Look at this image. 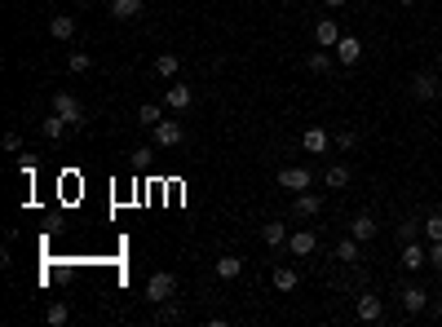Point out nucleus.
I'll use <instances>...</instances> for the list:
<instances>
[{
  "instance_id": "f257e3e1",
  "label": "nucleus",
  "mask_w": 442,
  "mask_h": 327,
  "mask_svg": "<svg viewBox=\"0 0 442 327\" xmlns=\"http://www.w3.org/2000/svg\"><path fill=\"white\" fill-rule=\"evenodd\" d=\"M173 292H177V279L168 270H155L151 279H146V301L159 305V301H173Z\"/></svg>"
},
{
  "instance_id": "f03ea898",
  "label": "nucleus",
  "mask_w": 442,
  "mask_h": 327,
  "mask_svg": "<svg viewBox=\"0 0 442 327\" xmlns=\"http://www.w3.org/2000/svg\"><path fill=\"white\" fill-rule=\"evenodd\" d=\"M54 111H58V116L67 120L71 128H75V124H85V106H80V97L67 93V89H58V93H54Z\"/></svg>"
},
{
  "instance_id": "7ed1b4c3",
  "label": "nucleus",
  "mask_w": 442,
  "mask_h": 327,
  "mask_svg": "<svg viewBox=\"0 0 442 327\" xmlns=\"http://www.w3.org/2000/svg\"><path fill=\"white\" fill-rule=\"evenodd\" d=\"M151 133H155V146H164V151H173V146H182V142H186L182 120H159Z\"/></svg>"
},
{
  "instance_id": "20e7f679",
  "label": "nucleus",
  "mask_w": 442,
  "mask_h": 327,
  "mask_svg": "<svg viewBox=\"0 0 442 327\" xmlns=\"http://www.w3.org/2000/svg\"><path fill=\"white\" fill-rule=\"evenodd\" d=\"M190 102H195L190 85H177V80H168V85H164V106H168V111H177V116H182V111H190Z\"/></svg>"
},
{
  "instance_id": "39448f33",
  "label": "nucleus",
  "mask_w": 442,
  "mask_h": 327,
  "mask_svg": "<svg viewBox=\"0 0 442 327\" xmlns=\"http://www.w3.org/2000/svg\"><path fill=\"white\" fill-rule=\"evenodd\" d=\"M309 168H301V164H288V168H279V186L283 190H292V195H301V190H309Z\"/></svg>"
},
{
  "instance_id": "423d86ee",
  "label": "nucleus",
  "mask_w": 442,
  "mask_h": 327,
  "mask_svg": "<svg viewBox=\"0 0 442 327\" xmlns=\"http://www.w3.org/2000/svg\"><path fill=\"white\" fill-rule=\"evenodd\" d=\"M398 297H403V309H407V314H420V309H429V297H434V292H424L420 283H407Z\"/></svg>"
},
{
  "instance_id": "0eeeda50",
  "label": "nucleus",
  "mask_w": 442,
  "mask_h": 327,
  "mask_svg": "<svg viewBox=\"0 0 442 327\" xmlns=\"http://www.w3.org/2000/svg\"><path fill=\"white\" fill-rule=\"evenodd\" d=\"M424 266H429V248H424V243L420 239H412V243H403V270H424Z\"/></svg>"
},
{
  "instance_id": "6e6552de",
  "label": "nucleus",
  "mask_w": 442,
  "mask_h": 327,
  "mask_svg": "<svg viewBox=\"0 0 442 327\" xmlns=\"http://www.w3.org/2000/svg\"><path fill=\"white\" fill-rule=\"evenodd\" d=\"M412 97H416V102H429V97H438V75H434V71H416V75H412Z\"/></svg>"
},
{
  "instance_id": "1a4fd4ad",
  "label": "nucleus",
  "mask_w": 442,
  "mask_h": 327,
  "mask_svg": "<svg viewBox=\"0 0 442 327\" xmlns=\"http://www.w3.org/2000/svg\"><path fill=\"white\" fill-rule=\"evenodd\" d=\"M358 58H363V40H358V36H340L336 40V62H340V67H354Z\"/></svg>"
},
{
  "instance_id": "9d476101",
  "label": "nucleus",
  "mask_w": 442,
  "mask_h": 327,
  "mask_svg": "<svg viewBox=\"0 0 442 327\" xmlns=\"http://www.w3.org/2000/svg\"><path fill=\"white\" fill-rule=\"evenodd\" d=\"M358 319L363 323H381L385 319V301L376 297V292H363V297H358Z\"/></svg>"
},
{
  "instance_id": "9b49d317",
  "label": "nucleus",
  "mask_w": 442,
  "mask_h": 327,
  "mask_svg": "<svg viewBox=\"0 0 442 327\" xmlns=\"http://www.w3.org/2000/svg\"><path fill=\"white\" fill-rule=\"evenodd\" d=\"M336 40H340L336 18H319V23H314V44H319V49H336Z\"/></svg>"
},
{
  "instance_id": "f8f14e48",
  "label": "nucleus",
  "mask_w": 442,
  "mask_h": 327,
  "mask_svg": "<svg viewBox=\"0 0 442 327\" xmlns=\"http://www.w3.org/2000/svg\"><path fill=\"white\" fill-rule=\"evenodd\" d=\"M314 248H319L314 230H292V235H288V252H292V257H309Z\"/></svg>"
},
{
  "instance_id": "ddd939ff",
  "label": "nucleus",
  "mask_w": 442,
  "mask_h": 327,
  "mask_svg": "<svg viewBox=\"0 0 442 327\" xmlns=\"http://www.w3.org/2000/svg\"><path fill=\"white\" fill-rule=\"evenodd\" d=\"M142 0H111V18H116V23H137L142 18Z\"/></svg>"
},
{
  "instance_id": "4468645a",
  "label": "nucleus",
  "mask_w": 442,
  "mask_h": 327,
  "mask_svg": "<svg viewBox=\"0 0 442 327\" xmlns=\"http://www.w3.org/2000/svg\"><path fill=\"white\" fill-rule=\"evenodd\" d=\"M301 146H305L309 155H323L327 146H332V137H327V128H319V124H314V128H305V133H301Z\"/></svg>"
},
{
  "instance_id": "2eb2a0df",
  "label": "nucleus",
  "mask_w": 442,
  "mask_h": 327,
  "mask_svg": "<svg viewBox=\"0 0 442 327\" xmlns=\"http://www.w3.org/2000/svg\"><path fill=\"white\" fill-rule=\"evenodd\" d=\"M292 212H297V217H319V212H323V199H319V195H309V190H301L297 199H292Z\"/></svg>"
},
{
  "instance_id": "dca6fc26",
  "label": "nucleus",
  "mask_w": 442,
  "mask_h": 327,
  "mask_svg": "<svg viewBox=\"0 0 442 327\" xmlns=\"http://www.w3.org/2000/svg\"><path fill=\"white\" fill-rule=\"evenodd\" d=\"M49 36L54 40H71L75 36V18L71 13H54V18H49Z\"/></svg>"
},
{
  "instance_id": "f3484780",
  "label": "nucleus",
  "mask_w": 442,
  "mask_h": 327,
  "mask_svg": "<svg viewBox=\"0 0 442 327\" xmlns=\"http://www.w3.org/2000/svg\"><path fill=\"white\" fill-rule=\"evenodd\" d=\"M363 257V239H354V235H345L336 243V261H345V266H354V261Z\"/></svg>"
},
{
  "instance_id": "a211bd4d",
  "label": "nucleus",
  "mask_w": 442,
  "mask_h": 327,
  "mask_svg": "<svg viewBox=\"0 0 442 327\" xmlns=\"http://www.w3.org/2000/svg\"><path fill=\"white\" fill-rule=\"evenodd\" d=\"M270 283H274V292H292L301 283V274L292 270V266H274V274H270Z\"/></svg>"
},
{
  "instance_id": "6ab92c4d",
  "label": "nucleus",
  "mask_w": 442,
  "mask_h": 327,
  "mask_svg": "<svg viewBox=\"0 0 442 327\" xmlns=\"http://www.w3.org/2000/svg\"><path fill=\"white\" fill-rule=\"evenodd\" d=\"M350 235H354V239H363V243L376 239V217H372V212H358V217L350 221Z\"/></svg>"
},
{
  "instance_id": "aec40b11",
  "label": "nucleus",
  "mask_w": 442,
  "mask_h": 327,
  "mask_svg": "<svg viewBox=\"0 0 442 327\" xmlns=\"http://www.w3.org/2000/svg\"><path fill=\"white\" fill-rule=\"evenodd\" d=\"M212 270H217V279H226V283H231V279H239V274H243V261L226 252V257H217V266H212Z\"/></svg>"
},
{
  "instance_id": "412c9836",
  "label": "nucleus",
  "mask_w": 442,
  "mask_h": 327,
  "mask_svg": "<svg viewBox=\"0 0 442 327\" xmlns=\"http://www.w3.org/2000/svg\"><path fill=\"white\" fill-rule=\"evenodd\" d=\"M177 71H182V58L177 54H159L155 58V75L159 80H177Z\"/></svg>"
},
{
  "instance_id": "4be33fe9",
  "label": "nucleus",
  "mask_w": 442,
  "mask_h": 327,
  "mask_svg": "<svg viewBox=\"0 0 442 327\" xmlns=\"http://www.w3.org/2000/svg\"><path fill=\"white\" fill-rule=\"evenodd\" d=\"M261 239H266V248H283V243H288V226L266 221V226H261Z\"/></svg>"
},
{
  "instance_id": "5701e85b",
  "label": "nucleus",
  "mask_w": 442,
  "mask_h": 327,
  "mask_svg": "<svg viewBox=\"0 0 442 327\" xmlns=\"http://www.w3.org/2000/svg\"><path fill=\"white\" fill-rule=\"evenodd\" d=\"M323 182L332 186V190H345L350 186V164H332V168L323 173Z\"/></svg>"
},
{
  "instance_id": "b1692460",
  "label": "nucleus",
  "mask_w": 442,
  "mask_h": 327,
  "mask_svg": "<svg viewBox=\"0 0 442 327\" xmlns=\"http://www.w3.org/2000/svg\"><path fill=\"white\" fill-rule=\"evenodd\" d=\"M159 120H164V106H159V102H142V106H137V124H142V128H155Z\"/></svg>"
},
{
  "instance_id": "393cba45",
  "label": "nucleus",
  "mask_w": 442,
  "mask_h": 327,
  "mask_svg": "<svg viewBox=\"0 0 442 327\" xmlns=\"http://www.w3.org/2000/svg\"><path fill=\"white\" fill-rule=\"evenodd\" d=\"M67 128H71V124H67V120H62V116H58V111H54V116H49V120L40 124V133H44L49 142H58L62 133H67Z\"/></svg>"
},
{
  "instance_id": "a878e982",
  "label": "nucleus",
  "mask_w": 442,
  "mask_h": 327,
  "mask_svg": "<svg viewBox=\"0 0 442 327\" xmlns=\"http://www.w3.org/2000/svg\"><path fill=\"white\" fill-rule=\"evenodd\" d=\"M305 67H309V71H314V75H327V71H332V58H327V54H323V49H309V58H305Z\"/></svg>"
},
{
  "instance_id": "bb28decb",
  "label": "nucleus",
  "mask_w": 442,
  "mask_h": 327,
  "mask_svg": "<svg viewBox=\"0 0 442 327\" xmlns=\"http://www.w3.org/2000/svg\"><path fill=\"white\" fill-rule=\"evenodd\" d=\"M424 235V221H416V217H407L403 226H398V243H412V239H420Z\"/></svg>"
},
{
  "instance_id": "cd10ccee",
  "label": "nucleus",
  "mask_w": 442,
  "mask_h": 327,
  "mask_svg": "<svg viewBox=\"0 0 442 327\" xmlns=\"http://www.w3.org/2000/svg\"><path fill=\"white\" fill-rule=\"evenodd\" d=\"M155 319L159 323H177V319H182V305H177V301H159L155 305Z\"/></svg>"
},
{
  "instance_id": "c85d7f7f",
  "label": "nucleus",
  "mask_w": 442,
  "mask_h": 327,
  "mask_svg": "<svg viewBox=\"0 0 442 327\" xmlns=\"http://www.w3.org/2000/svg\"><path fill=\"white\" fill-rule=\"evenodd\" d=\"M424 239H429V243H438V239H442V212L424 217Z\"/></svg>"
},
{
  "instance_id": "c756f323",
  "label": "nucleus",
  "mask_w": 442,
  "mask_h": 327,
  "mask_svg": "<svg viewBox=\"0 0 442 327\" xmlns=\"http://www.w3.org/2000/svg\"><path fill=\"white\" fill-rule=\"evenodd\" d=\"M67 67H71V75H85V71L93 67V58H89V54H71V58H67Z\"/></svg>"
},
{
  "instance_id": "7c9ffc66",
  "label": "nucleus",
  "mask_w": 442,
  "mask_h": 327,
  "mask_svg": "<svg viewBox=\"0 0 442 327\" xmlns=\"http://www.w3.org/2000/svg\"><path fill=\"white\" fill-rule=\"evenodd\" d=\"M44 319H49V323H67V319H71V309L58 301V305H49V309H44Z\"/></svg>"
},
{
  "instance_id": "2f4dec72",
  "label": "nucleus",
  "mask_w": 442,
  "mask_h": 327,
  "mask_svg": "<svg viewBox=\"0 0 442 327\" xmlns=\"http://www.w3.org/2000/svg\"><path fill=\"white\" fill-rule=\"evenodd\" d=\"M336 146H340V151H354V146H358V133H350V128H345V133H336Z\"/></svg>"
},
{
  "instance_id": "473e14b6",
  "label": "nucleus",
  "mask_w": 442,
  "mask_h": 327,
  "mask_svg": "<svg viewBox=\"0 0 442 327\" xmlns=\"http://www.w3.org/2000/svg\"><path fill=\"white\" fill-rule=\"evenodd\" d=\"M429 266H434V270H442V239H438V243H429Z\"/></svg>"
},
{
  "instance_id": "72a5a7b5",
  "label": "nucleus",
  "mask_w": 442,
  "mask_h": 327,
  "mask_svg": "<svg viewBox=\"0 0 442 327\" xmlns=\"http://www.w3.org/2000/svg\"><path fill=\"white\" fill-rule=\"evenodd\" d=\"M323 5H327V9H340V5H350V0H323Z\"/></svg>"
},
{
  "instance_id": "f704fd0d",
  "label": "nucleus",
  "mask_w": 442,
  "mask_h": 327,
  "mask_svg": "<svg viewBox=\"0 0 442 327\" xmlns=\"http://www.w3.org/2000/svg\"><path fill=\"white\" fill-rule=\"evenodd\" d=\"M429 309H434V314L442 319V297H438V301H429Z\"/></svg>"
},
{
  "instance_id": "c9c22d12",
  "label": "nucleus",
  "mask_w": 442,
  "mask_h": 327,
  "mask_svg": "<svg viewBox=\"0 0 442 327\" xmlns=\"http://www.w3.org/2000/svg\"><path fill=\"white\" fill-rule=\"evenodd\" d=\"M438 67H442V49H438Z\"/></svg>"
}]
</instances>
